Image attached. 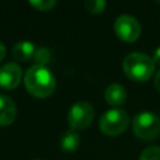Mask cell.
Segmentation results:
<instances>
[{
  "label": "cell",
  "instance_id": "1",
  "mask_svg": "<svg viewBox=\"0 0 160 160\" xmlns=\"http://www.w3.org/2000/svg\"><path fill=\"white\" fill-rule=\"evenodd\" d=\"M25 86L28 91L35 98L50 96L56 86L54 74L46 66L32 65L25 74Z\"/></svg>",
  "mask_w": 160,
  "mask_h": 160
},
{
  "label": "cell",
  "instance_id": "2",
  "mask_svg": "<svg viewBox=\"0 0 160 160\" xmlns=\"http://www.w3.org/2000/svg\"><path fill=\"white\" fill-rule=\"evenodd\" d=\"M155 64L152 58L142 52H131L122 61L125 75L134 81H146L154 74Z\"/></svg>",
  "mask_w": 160,
  "mask_h": 160
},
{
  "label": "cell",
  "instance_id": "3",
  "mask_svg": "<svg viewBox=\"0 0 160 160\" xmlns=\"http://www.w3.org/2000/svg\"><path fill=\"white\" fill-rule=\"evenodd\" d=\"M132 130L140 140H152L160 134V119L150 111L139 112L132 120Z\"/></svg>",
  "mask_w": 160,
  "mask_h": 160
},
{
  "label": "cell",
  "instance_id": "4",
  "mask_svg": "<svg viewBox=\"0 0 160 160\" xmlns=\"http://www.w3.org/2000/svg\"><path fill=\"white\" fill-rule=\"evenodd\" d=\"M129 125V115L122 109H110L104 112L99 120L100 130L110 136L119 135L126 130Z\"/></svg>",
  "mask_w": 160,
  "mask_h": 160
},
{
  "label": "cell",
  "instance_id": "5",
  "mask_svg": "<svg viewBox=\"0 0 160 160\" xmlns=\"http://www.w3.org/2000/svg\"><path fill=\"white\" fill-rule=\"evenodd\" d=\"M94 118V109L86 101L75 102L68 114V122L71 130H84L86 129Z\"/></svg>",
  "mask_w": 160,
  "mask_h": 160
},
{
  "label": "cell",
  "instance_id": "6",
  "mask_svg": "<svg viewBox=\"0 0 160 160\" xmlns=\"http://www.w3.org/2000/svg\"><path fill=\"white\" fill-rule=\"evenodd\" d=\"M116 36L125 42H134L139 39L141 28L139 21L130 15H120L114 24Z\"/></svg>",
  "mask_w": 160,
  "mask_h": 160
},
{
  "label": "cell",
  "instance_id": "7",
  "mask_svg": "<svg viewBox=\"0 0 160 160\" xmlns=\"http://www.w3.org/2000/svg\"><path fill=\"white\" fill-rule=\"evenodd\" d=\"M21 68L15 62L5 64L0 68V88L5 90L15 89L21 80Z\"/></svg>",
  "mask_w": 160,
  "mask_h": 160
},
{
  "label": "cell",
  "instance_id": "8",
  "mask_svg": "<svg viewBox=\"0 0 160 160\" xmlns=\"http://www.w3.org/2000/svg\"><path fill=\"white\" fill-rule=\"evenodd\" d=\"M16 118V105L6 95L0 94V126L10 125Z\"/></svg>",
  "mask_w": 160,
  "mask_h": 160
},
{
  "label": "cell",
  "instance_id": "9",
  "mask_svg": "<svg viewBox=\"0 0 160 160\" xmlns=\"http://www.w3.org/2000/svg\"><path fill=\"white\" fill-rule=\"evenodd\" d=\"M104 96L108 104L119 106L126 101V90L120 84H111L105 89Z\"/></svg>",
  "mask_w": 160,
  "mask_h": 160
},
{
  "label": "cell",
  "instance_id": "10",
  "mask_svg": "<svg viewBox=\"0 0 160 160\" xmlns=\"http://www.w3.org/2000/svg\"><path fill=\"white\" fill-rule=\"evenodd\" d=\"M35 46L32 42L30 41H19L12 46V51H11V56L18 60V61H28L30 59H32L34 52H35Z\"/></svg>",
  "mask_w": 160,
  "mask_h": 160
},
{
  "label": "cell",
  "instance_id": "11",
  "mask_svg": "<svg viewBox=\"0 0 160 160\" xmlns=\"http://www.w3.org/2000/svg\"><path fill=\"white\" fill-rule=\"evenodd\" d=\"M80 144V136L75 130H69L62 134L60 139V146L66 152H72L78 149Z\"/></svg>",
  "mask_w": 160,
  "mask_h": 160
},
{
  "label": "cell",
  "instance_id": "12",
  "mask_svg": "<svg viewBox=\"0 0 160 160\" xmlns=\"http://www.w3.org/2000/svg\"><path fill=\"white\" fill-rule=\"evenodd\" d=\"M50 59H51V54L48 48H38L32 56L34 65H39V66H45L50 61Z\"/></svg>",
  "mask_w": 160,
  "mask_h": 160
},
{
  "label": "cell",
  "instance_id": "13",
  "mask_svg": "<svg viewBox=\"0 0 160 160\" xmlns=\"http://www.w3.org/2000/svg\"><path fill=\"white\" fill-rule=\"evenodd\" d=\"M84 5L88 9V11L91 14H100L106 8V2L102 0H86Z\"/></svg>",
  "mask_w": 160,
  "mask_h": 160
},
{
  "label": "cell",
  "instance_id": "14",
  "mask_svg": "<svg viewBox=\"0 0 160 160\" xmlns=\"http://www.w3.org/2000/svg\"><path fill=\"white\" fill-rule=\"evenodd\" d=\"M30 5L39 11H50L56 6V1L54 0H31Z\"/></svg>",
  "mask_w": 160,
  "mask_h": 160
},
{
  "label": "cell",
  "instance_id": "15",
  "mask_svg": "<svg viewBox=\"0 0 160 160\" xmlns=\"http://www.w3.org/2000/svg\"><path fill=\"white\" fill-rule=\"evenodd\" d=\"M139 160H160V146H149L146 148Z\"/></svg>",
  "mask_w": 160,
  "mask_h": 160
},
{
  "label": "cell",
  "instance_id": "16",
  "mask_svg": "<svg viewBox=\"0 0 160 160\" xmlns=\"http://www.w3.org/2000/svg\"><path fill=\"white\" fill-rule=\"evenodd\" d=\"M152 61H154V64L160 65V48H158V49L155 50L154 56H152Z\"/></svg>",
  "mask_w": 160,
  "mask_h": 160
},
{
  "label": "cell",
  "instance_id": "17",
  "mask_svg": "<svg viewBox=\"0 0 160 160\" xmlns=\"http://www.w3.org/2000/svg\"><path fill=\"white\" fill-rule=\"evenodd\" d=\"M154 84H155V88L160 91V70L156 72L155 75V80H154Z\"/></svg>",
  "mask_w": 160,
  "mask_h": 160
},
{
  "label": "cell",
  "instance_id": "18",
  "mask_svg": "<svg viewBox=\"0 0 160 160\" xmlns=\"http://www.w3.org/2000/svg\"><path fill=\"white\" fill-rule=\"evenodd\" d=\"M5 54H6V48H5V45H4V44L0 41V61L4 59Z\"/></svg>",
  "mask_w": 160,
  "mask_h": 160
}]
</instances>
